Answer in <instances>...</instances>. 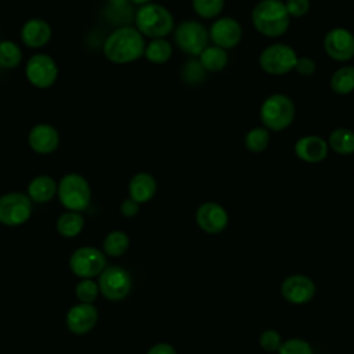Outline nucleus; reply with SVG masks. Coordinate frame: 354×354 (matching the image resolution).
I'll return each instance as SVG.
<instances>
[{"mask_svg": "<svg viewBox=\"0 0 354 354\" xmlns=\"http://www.w3.org/2000/svg\"><path fill=\"white\" fill-rule=\"evenodd\" d=\"M104 55L113 64H130L144 55V36L133 26L116 28L104 41Z\"/></svg>", "mask_w": 354, "mask_h": 354, "instance_id": "f257e3e1", "label": "nucleus"}, {"mask_svg": "<svg viewBox=\"0 0 354 354\" xmlns=\"http://www.w3.org/2000/svg\"><path fill=\"white\" fill-rule=\"evenodd\" d=\"M254 29L267 37L282 36L290 24V17L282 0H260L252 10Z\"/></svg>", "mask_w": 354, "mask_h": 354, "instance_id": "f03ea898", "label": "nucleus"}, {"mask_svg": "<svg viewBox=\"0 0 354 354\" xmlns=\"http://www.w3.org/2000/svg\"><path fill=\"white\" fill-rule=\"evenodd\" d=\"M136 29L147 37L162 39L174 29V18L171 12L156 3L140 6L134 15Z\"/></svg>", "mask_w": 354, "mask_h": 354, "instance_id": "7ed1b4c3", "label": "nucleus"}, {"mask_svg": "<svg viewBox=\"0 0 354 354\" xmlns=\"http://www.w3.org/2000/svg\"><path fill=\"white\" fill-rule=\"evenodd\" d=\"M296 108L290 97L282 93L268 95L260 106V119L263 127L268 131H282L289 127L295 119Z\"/></svg>", "mask_w": 354, "mask_h": 354, "instance_id": "20e7f679", "label": "nucleus"}, {"mask_svg": "<svg viewBox=\"0 0 354 354\" xmlns=\"http://www.w3.org/2000/svg\"><path fill=\"white\" fill-rule=\"evenodd\" d=\"M61 205L72 212L84 210L91 199V189L87 180L76 173H69L61 178L57 187Z\"/></svg>", "mask_w": 354, "mask_h": 354, "instance_id": "39448f33", "label": "nucleus"}, {"mask_svg": "<svg viewBox=\"0 0 354 354\" xmlns=\"http://www.w3.org/2000/svg\"><path fill=\"white\" fill-rule=\"evenodd\" d=\"M297 61L296 51L283 43H274L267 46L259 57L260 68L274 76L286 75L295 69Z\"/></svg>", "mask_w": 354, "mask_h": 354, "instance_id": "423d86ee", "label": "nucleus"}, {"mask_svg": "<svg viewBox=\"0 0 354 354\" xmlns=\"http://www.w3.org/2000/svg\"><path fill=\"white\" fill-rule=\"evenodd\" d=\"M174 41L189 55H199L209 44V32L198 21H184L174 28Z\"/></svg>", "mask_w": 354, "mask_h": 354, "instance_id": "0eeeda50", "label": "nucleus"}, {"mask_svg": "<svg viewBox=\"0 0 354 354\" xmlns=\"http://www.w3.org/2000/svg\"><path fill=\"white\" fill-rule=\"evenodd\" d=\"M71 271L80 279L100 275L106 267L105 253L93 246L76 249L69 259Z\"/></svg>", "mask_w": 354, "mask_h": 354, "instance_id": "6e6552de", "label": "nucleus"}, {"mask_svg": "<svg viewBox=\"0 0 354 354\" xmlns=\"http://www.w3.org/2000/svg\"><path fill=\"white\" fill-rule=\"evenodd\" d=\"M32 201L21 192H8L0 196V224L17 227L29 220Z\"/></svg>", "mask_w": 354, "mask_h": 354, "instance_id": "1a4fd4ad", "label": "nucleus"}, {"mask_svg": "<svg viewBox=\"0 0 354 354\" xmlns=\"http://www.w3.org/2000/svg\"><path fill=\"white\" fill-rule=\"evenodd\" d=\"M98 288L100 293L105 299L111 301L123 300L131 289L130 274L124 268L118 266L105 267L104 271L100 274Z\"/></svg>", "mask_w": 354, "mask_h": 354, "instance_id": "9d476101", "label": "nucleus"}, {"mask_svg": "<svg viewBox=\"0 0 354 354\" xmlns=\"http://www.w3.org/2000/svg\"><path fill=\"white\" fill-rule=\"evenodd\" d=\"M25 75L30 84L37 88L51 87L58 76V68L55 61L47 54L32 55L25 66Z\"/></svg>", "mask_w": 354, "mask_h": 354, "instance_id": "9b49d317", "label": "nucleus"}, {"mask_svg": "<svg viewBox=\"0 0 354 354\" xmlns=\"http://www.w3.org/2000/svg\"><path fill=\"white\" fill-rule=\"evenodd\" d=\"M324 50L329 58L346 62L354 58V35L342 26L332 28L324 36Z\"/></svg>", "mask_w": 354, "mask_h": 354, "instance_id": "f8f14e48", "label": "nucleus"}, {"mask_svg": "<svg viewBox=\"0 0 354 354\" xmlns=\"http://www.w3.org/2000/svg\"><path fill=\"white\" fill-rule=\"evenodd\" d=\"M209 39L212 40L213 46L224 50L232 48L242 39V26L231 17L217 18L209 29Z\"/></svg>", "mask_w": 354, "mask_h": 354, "instance_id": "ddd939ff", "label": "nucleus"}, {"mask_svg": "<svg viewBox=\"0 0 354 354\" xmlns=\"http://www.w3.org/2000/svg\"><path fill=\"white\" fill-rule=\"evenodd\" d=\"M283 299L292 304H304L315 295V283L303 274H293L283 279L281 285Z\"/></svg>", "mask_w": 354, "mask_h": 354, "instance_id": "4468645a", "label": "nucleus"}, {"mask_svg": "<svg viewBox=\"0 0 354 354\" xmlns=\"http://www.w3.org/2000/svg\"><path fill=\"white\" fill-rule=\"evenodd\" d=\"M196 223L202 231L218 234L228 224V213L216 202H205L196 210Z\"/></svg>", "mask_w": 354, "mask_h": 354, "instance_id": "2eb2a0df", "label": "nucleus"}, {"mask_svg": "<svg viewBox=\"0 0 354 354\" xmlns=\"http://www.w3.org/2000/svg\"><path fill=\"white\" fill-rule=\"evenodd\" d=\"M97 319L98 311L93 304L79 303L68 311L66 326L75 335H84L95 326Z\"/></svg>", "mask_w": 354, "mask_h": 354, "instance_id": "dca6fc26", "label": "nucleus"}, {"mask_svg": "<svg viewBox=\"0 0 354 354\" xmlns=\"http://www.w3.org/2000/svg\"><path fill=\"white\" fill-rule=\"evenodd\" d=\"M29 147L41 155L54 152L59 144V134L51 124L40 123L30 129L28 134Z\"/></svg>", "mask_w": 354, "mask_h": 354, "instance_id": "f3484780", "label": "nucleus"}, {"mask_svg": "<svg viewBox=\"0 0 354 354\" xmlns=\"http://www.w3.org/2000/svg\"><path fill=\"white\" fill-rule=\"evenodd\" d=\"M328 142L319 136H303L295 144L296 156L307 163H319L328 155Z\"/></svg>", "mask_w": 354, "mask_h": 354, "instance_id": "a211bd4d", "label": "nucleus"}, {"mask_svg": "<svg viewBox=\"0 0 354 354\" xmlns=\"http://www.w3.org/2000/svg\"><path fill=\"white\" fill-rule=\"evenodd\" d=\"M51 37V28L48 22L41 18H32L26 21L21 29V39L25 46L30 48H40L48 43Z\"/></svg>", "mask_w": 354, "mask_h": 354, "instance_id": "6ab92c4d", "label": "nucleus"}, {"mask_svg": "<svg viewBox=\"0 0 354 354\" xmlns=\"http://www.w3.org/2000/svg\"><path fill=\"white\" fill-rule=\"evenodd\" d=\"M156 192V180L145 171L134 174L129 181V195L137 203H145L153 198Z\"/></svg>", "mask_w": 354, "mask_h": 354, "instance_id": "aec40b11", "label": "nucleus"}, {"mask_svg": "<svg viewBox=\"0 0 354 354\" xmlns=\"http://www.w3.org/2000/svg\"><path fill=\"white\" fill-rule=\"evenodd\" d=\"M58 184L50 176H37L28 185V196L32 202L46 203L57 195Z\"/></svg>", "mask_w": 354, "mask_h": 354, "instance_id": "412c9836", "label": "nucleus"}, {"mask_svg": "<svg viewBox=\"0 0 354 354\" xmlns=\"http://www.w3.org/2000/svg\"><path fill=\"white\" fill-rule=\"evenodd\" d=\"M199 64L206 72H220L228 62V54L217 46H207L199 55Z\"/></svg>", "mask_w": 354, "mask_h": 354, "instance_id": "4be33fe9", "label": "nucleus"}, {"mask_svg": "<svg viewBox=\"0 0 354 354\" xmlns=\"http://www.w3.org/2000/svg\"><path fill=\"white\" fill-rule=\"evenodd\" d=\"M328 147L339 155L354 153V131L347 127H337L330 131Z\"/></svg>", "mask_w": 354, "mask_h": 354, "instance_id": "5701e85b", "label": "nucleus"}, {"mask_svg": "<svg viewBox=\"0 0 354 354\" xmlns=\"http://www.w3.org/2000/svg\"><path fill=\"white\" fill-rule=\"evenodd\" d=\"M330 88L339 95L351 94L354 91V65L337 68L330 76Z\"/></svg>", "mask_w": 354, "mask_h": 354, "instance_id": "b1692460", "label": "nucleus"}, {"mask_svg": "<svg viewBox=\"0 0 354 354\" xmlns=\"http://www.w3.org/2000/svg\"><path fill=\"white\" fill-rule=\"evenodd\" d=\"M84 227V218L80 212L68 210L62 213L57 220V231L65 238H73L82 232Z\"/></svg>", "mask_w": 354, "mask_h": 354, "instance_id": "393cba45", "label": "nucleus"}, {"mask_svg": "<svg viewBox=\"0 0 354 354\" xmlns=\"http://www.w3.org/2000/svg\"><path fill=\"white\" fill-rule=\"evenodd\" d=\"M171 54H173L171 44L165 37L152 39L148 44H145L144 55L152 64H165L170 59Z\"/></svg>", "mask_w": 354, "mask_h": 354, "instance_id": "a878e982", "label": "nucleus"}, {"mask_svg": "<svg viewBox=\"0 0 354 354\" xmlns=\"http://www.w3.org/2000/svg\"><path fill=\"white\" fill-rule=\"evenodd\" d=\"M129 245H130V239H129L127 234L116 230V231L109 232L105 236L102 248H104V253L106 256L119 257L126 253V250L129 249Z\"/></svg>", "mask_w": 354, "mask_h": 354, "instance_id": "bb28decb", "label": "nucleus"}, {"mask_svg": "<svg viewBox=\"0 0 354 354\" xmlns=\"http://www.w3.org/2000/svg\"><path fill=\"white\" fill-rule=\"evenodd\" d=\"M270 131L266 127H253L250 129L243 140L245 148L253 153H260L267 149L270 145Z\"/></svg>", "mask_w": 354, "mask_h": 354, "instance_id": "cd10ccee", "label": "nucleus"}, {"mask_svg": "<svg viewBox=\"0 0 354 354\" xmlns=\"http://www.w3.org/2000/svg\"><path fill=\"white\" fill-rule=\"evenodd\" d=\"M22 50L19 46L10 40L0 41V66L11 69L21 64Z\"/></svg>", "mask_w": 354, "mask_h": 354, "instance_id": "c85d7f7f", "label": "nucleus"}, {"mask_svg": "<svg viewBox=\"0 0 354 354\" xmlns=\"http://www.w3.org/2000/svg\"><path fill=\"white\" fill-rule=\"evenodd\" d=\"M225 0H192V8L201 18L212 19L220 15Z\"/></svg>", "mask_w": 354, "mask_h": 354, "instance_id": "c756f323", "label": "nucleus"}, {"mask_svg": "<svg viewBox=\"0 0 354 354\" xmlns=\"http://www.w3.org/2000/svg\"><path fill=\"white\" fill-rule=\"evenodd\" d=\"M98 293H100L98 283L94 282L91 278L80 279V281L76 283L75 295H76V297L80 300V303L93 304V303L95 301V299L98 297Z\"/></svg>", "mask_w": 354, "mask_h": 354, "instance_id": "7c9ffc66", "label": "nucleus"}, {"mask_svg": "<svg viewBox=\"0 0 354 354\" xmlns=\"http://www.w3.org/2000/svg\"><path fill=\"white\" fill-rule=\"evenodd\" d=\"M205 72L206 71L202 68L199 61L189 59L188 62L184 64V66L181 69V77L189 84H196L205 79V76H206Z\"/></svg>", "mask_w": 354, "mask_h": 354, "instance_id": "2f4dec72", "label": "nucleus"}, {"mask_svg": "<svg viewBox=\"0 0 354 354\" xmlns=\"http://www.w3.org/2000/svg\"><path fill=\"white\" fill-rule=\"evenodd\" d=\"M279 354H313V348L308 342L303 339H289L285 340L279 350Z\"/></svg>", "mask_w": 354, "mask_h": 354, "instance_id": "473e14b6", "label": "nucleus"}, {"mask_svg": "<svg viewBox=\"0 0 354 354\" xmlns=\"http://www.w3.org/2000/svg\"><path fill=\"white\" fill-rule=\"evenodd\" d=\"M259 343L266 351H278L282 344V340L277 330L267 329V330L261 332V335L259 337Z\"/></svg>", "mask_w": 354, "mask_h": 354, "instance_id": "72a5a7b5", "label": "nucleus"}, {"mask_svg": "<svg viewBox=\"0 0 354 354\" xmlns=\"http://www.w3.org/2000/svg\"><path fill=\"white\" fill-rule=\"evenodd\" d=\"M285 7L290 18H300L310 11V0H286Z\"/></svg>", "mask_w": 354, "mask_h": 354, "instance_id": "f704fd0d", "label": "nucleus"}, {"mask_svg": "<svg viewBox=\"0 0 354 354\" xmlns=\"http://www.w3.org/2000/svg\"><path fill=\"white\" fill-rule=\"evenodd\" d=\"M295 71H296L297 75L307 77V76H311V75L315 73L317 64L310 57H297V61H296V65H295Z\"/></svg>", "mask_w": 354, "mask_h": 354, "instance_id": "c9c22d12", "label": "nucleus"}, {"mask_svg": "<svg viewBox=\"0 0 354 354\" xmlns=\"http://www.w3.org/2000/svg\"><path fill=\"white\" fill-rule=\"evenodd\" d=\"M140 210V203H137L134 199L127 198L120 205V213L124 217H134Z\"/></svg>", "mask_w": 354, "mask_h": 354, "instance_id": "e433bc0d", "label": "nucleus"}, {"mask_svg": "<svg viewBox=\"0 0 354 354\" xmlns=\"http://www.w3.org/2000/svg\"><path fill=\"white\" fill-rule=\"evenodd\" d=\"M147 354H177L176 348L169 343H156L153 344Z\"/></svg>", "mask_w": 354, "mask_h": 354, "instance_id": "4c0bfd02", "label": "nucleus"}, {"mask_svg": "<svg viewBox=\"0 0 354 354\" xmlns=\"http://www.w3.org/2000/svg\"><path fill=\"white\" fill-rule=\"evenodd\" d=\"M109 6H112L113 8H123L127 6L129 0H108Z\"/></svg>", "mask_w": 354, "mask_h": 354, "instance_id": "58836bf2", "label": "nucleus"}, {"mask_svg": "<svg viewBox=\"0 0 354 354\" xmlns=\"http://www.w3.org/2000/svg\"><path fill=\"white\" fill-rule=\"evenodd\" d=\"M133 4H137V6H144V4H148L151 3V0H130Z\"/></svg>", "mask_w": 354, "mask_h": 354, "instance_id": "ea45409f", "label": "nucleus"}]
</instances>
